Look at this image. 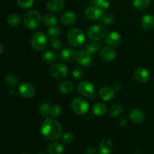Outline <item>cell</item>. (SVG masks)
<instances>
[{"mask_svg": "<svg viewBox=\"0 0 154 154\" xmlns=\"http://www.w3.org/2000/svg\"><path fill=\"white\" fill-rule=\"evenodd\" d=\"M42 21L45 26L51 27L57 24V19L56 16H54L52 14H46L42 18Z\"/></svg>", "mask_w": 154, "mask_h": 154, "instance_id": "28", "label": "cell"}, {"mask_svg": "<svg viewBox=\"0 0 154 154\" xmlns=\"http://www.w3.org/2000/svg\"><path fill=\"white\" fill-rule=\"evenodd\" d=\"M95 4L97 5V7L102 8H108L110 5V2L108 0H94Z\"/></svg>", "mask_w": 154, "mask_h": 154, "instance_id": "40", "label": "cell"}, {"mask_svg": "<svg viewBox=\"0 0 154 154\" xmlns=\"http://www.w3.org/2000/svg\"><path fill=\"white\" fill-rule=\"evenodd\" d=\"M50 45H51V48L53 49H60L62 47V42L60 39H58L57 38H51V40L50 41Z\"/></svg>", "mask_w": 154, "mask_h": 154, "instance_id": "39", "label": "cell"}, {"mask_svg": "<svg viewBox=\"0 0 154 154\" xmlns=\"http://www.w3.org/2000/svg\"><path fill=\"white\" fill-rule=\"evenodd\" d=\"M122 112H123V106H122V105H120L119 103H116L112 105L110 107L109 110H108L109 115L112 117H118L120 114H121Z\"/></svg>", "mask_w": 154, "mask_h": 154, "instance_id": "27", "label": "cell"}, {"mask_svg": "<svg viewBox=\"0 0 154 154\" xmlns=\"http://www.w3.org/2000/svg\"><path fill=\"white\" fill-rule=\"evenodd\" d=\"M92 111L95 115L101 117L106 114L107 107L105 104L102 103V102H98V103L93 105V108H92Z\"/></svg>", "mask_w": 154, "mask_h": 154, "instance_id": "24", "label": "cell"}, {"mask_svg": "<svg viewBox=\"0 0 154 154\" xmlns=\"http://www.w3.org/2000/svg\"><path fill=\"white\" fill-rule=\"evenodd\" d=\"M59 90H60L63 94H70L71 93L73 92L74 85L73 84L69 81H62V82L59 84Z\"/></svg>", "mask_w": 154, "mask_h": 154, "instance_id": "23", "label": "cell"}, {"mask_svg": "<svg viewBox=\"0 0 154 154\" xmlns=\"http://www.w3.org/2000/svg\"><path fill=\"white\" fill-rule=\"evenodd\" d=\"M61 114V108L57 105H52L51 106L49 117L51 118H57Z\"/></svg>", "mask_w": 154, "mask_h": 154, "instance_id": "35", "label": "cell"}, {"mask_svg": "<svg viewBox=\"0 0 154 154\" xmlns=\"http://www.w3.org/2000/svg\"><path fill=\"white\" fill-rule=\"evenodd\" d=\"M40 132L45 139L55 141L59 139L63 135V128L60 123L55 119L48 117L42 122Z\"/></svg>", "mask_w": 154, "mask_h": 154, "instance_id": "1", "label": "cell"}, {"mask_svg": "<svg viewBox=\"0 0 154 154\" xmlns=\"http://www.w3.org/2000/svg\"><path fill=\"white\" fill-rule=\"evenodd\" d=\"M9 94H10L11 96H12V97H14V96H16V92H15V90H11L10 92H9Z\"/></svg>", "mask_w": 154, "mask_h": 154, "instance_id": "42", "label": "cell"}, {"mask_svg": "<svg viewBox=\"0 0 154 154\" xmlns=\"http://www.w3.org/2000/svg\"><path fill=\"white\" fill-rule=\"evenodd\" d=\"M61 33V28L59 26H56L50 27L48 30V35L51 37V38H55L60 37Z\"/></svg>", "mask_w": 154, "mask_h": 154, "instance_id": "33", "label": "cell"}, {"mask_svg": "<svg viewBox=\"0 0 154 154\" xmlns=\"http://www.w3.org/2000/svg\"><path fill=\"white\" fill-rule=\"evenodd\" d=\"M60 58L66 63H71L76 60L77 54L74 49L71 48H66L62 50L60 53Z\"/></svg>", "mask_w": 154, "mask_h": 154, "instance_id": "15", "label": "cell"}, {"mask_svg": "<svg viewBox=\"0 0 154 154\" xmlns=\"http://www.w3.org/2000/svg\"><path fill=\"white\" fill-rule=\"evenodd\" d=\"M64 0H48L46 7L50 11L58 12L64 7Z\"/></svg>", "mask_w": 154, "mask_h": 154, "instance_id": "19", "label": "cell"}, {"mask_svg": "<svg viewBox=\"0 0 154 154\" xmlns=\"http://www.w3.org/2000/svg\"><path fill=\"white\" fill-rule=\"evenodd\" d=\"M99 57L101 60L105 62L114 61L117 57L116 51L110 47H104L99 52Z\"/></svg>", "mask_w": 154, "mask_h": 154, "instance_id": "11", "label": "cell"}, {"mask_svg": "<svg viewBox=\"0 0 154 154\" xmlns=\"http://www.w3.org/2000/svg\"><path fill=\"white\" fill-rule=\"evenodd\" d=\"M51 106L49 103H43L39 107V114L44 117H49Z\"/></svg>", "mask_w": 154, "mask_h": 154, "instance_id": "34", "label": "cell"}, {"mask_svg": "<svg viewBox=\"0 0 154 154\" xmlns=\"http://www.w3.org/2000/svg\"><path fill=\"white\" fill-rule=\"evenodd\" d=\"M114 18H115V17H114V13L108 11L105 12V13L103 12L102 17L99 20H100V22L102 23L105 24V25H111L114 23Z\"/></svg>", "mask_w": 154, "mask_h": 154, "instance_id": "26", "label": "cell"}, {"mask_svg": "<svg viewBox=\"0 0 154 154\" xmlns=\"http://www.w3.org/2000/svg\"><path fill=\"white\" fill-rule=\"evenodd\" d=\"M74 135L71 132H66L63 135V141L64 144H69L73 142Z\"/></svg>", "mask_w": 154, "mask_h": 154, "instance_id": "38", "label": "cell"}, {"mask_svg": "<svg viewBox=\"0 0 154 154\" xmlns=\"http://www.w3.org/2000/svg\"><path fill=\"white\" fill-rule=\"evenodd\" d=\"M129 119L135 124H140L144 120V114L141 110L133 109L129 113Z\"/></svg>", "mask_w": 154, "mask_h": 154, "instance_id": "20", "label": "cell"}, {"mask_svg": "<svg viewBox=\"0 0 154 154\" xmlns=\"http://www.w3.org/2000/svg\"><path fill=\"white\" fill-rule=\"evenodd\" d=\"M141 25L143 29L150 31L154 28V16L152 14H145L141 20Z\"/></svg>", "mask_w": 154, "mask_h": 154, "instance_id": "21", "label": "cell"}, {"mask_svg": "<svg viewBox=\"0 0 154 154\" xmlns=\"http://www.w3.org/2000/svg\"><path fill=\"white\" fill-rule=\"evenodd\" d=\"M105 42L109 46L117 47L121 42V36L117 32H111L106 35Z\"/></svg>", "mask_w": 154, "mask_h": 154, "instance_id": "18", "label": "cell"}, {"mask_svg": "<svg viewBox=\"0 0 154 154\" xmlns=\"http://www.w3.org/2000/svg\"><path fill=\"white\" fill-rule=\"evenodd\" d=\"M107 35V29L102 24L91 26L87 30V35L91 40L100 41Z\"/></svg>", "mask_w": 154, "mask_h": 154, "instance_id": "5", "label": "cell"}, {"mask_svg": "<svg viewBox=\"0 0 154 154\" xmlns=\"http://www.w3.org/2000/svg\"><path fill=\"white\" fill-rule=\"evenodd\" d=\"M67 41L72 46L80 48L85 42V35L82 30L78 28H74L68 32Z\"/></svg>", "mask_w": 154, "mask_h": 154, "instance_id": "3", "label": "cell"}, {"mask_svg": "<svg viewBox=\"0 0 154 154\" xmlns=\"http://www.w3.org/2000/svg\"><path fill=\"white\" fill-rule=\"evenodd\" d=\"M86 51H88L90 54H96L99 51V45L97 43V41H92V42H89L85 46Z\"/></svg>", "mask_w": 154, "mask_h": 154, "instance_id": "32", "label": "cell"}, {"mask_svg": "<svg viewBox=\"0 0 154 154\" xmlns=\"http://www.w3.org/2000/svg\"><path fill=\"white\" fill-rule=\"evenodd\" d=\"M23 20L24 26L28 29L35 30L40 26L42 23V17L38 11L31 10L24 14Z\"/></svg>", "mask_w": 154, "mask_h": 154, "instance_id": "2", "label": "cell"}, {"mask_svg": "<svg viewBox=\"0 0 154 154\" xmlns=\"http://www.w3.org/2000/svg\"><path fill=\"white\" fill-rule=\"evenodd\" d=\"M17 3L20 8L24 9L29 8L34 4L35 0H16Z\"/></svg>", "mask_w": 154, "mask_h": 154, "instance_id": "36", "label": "cell"}, {"mask_svg": "<svg viewBox=\"0 0 154 154\" xmlns=\"http://www.w3.org/2000/svg\"><path fill=\"white\" fill-rule=\"evenodd\" d=\"M31 46L36 52H41L43 51L48 44L47 35L43 32H36L31 38Z\"/></svg>", "mask_w": 154, "mask_h": 154, "instance_id": "4", "label": "cell"}, {"mask_svg": "<svg viewBox=\"0 0 154 154\" xmlns=\"http://www.w3.org/2000/svg\"><path fill=\"white\" fill-rule=\"evenodd\" d=\"M134 76H135L136 81H138V82L145 84L150 80V74L147 69L140 67L135 69V72H134Z\"/></svg>", "mask_w": 154, "mask_h": 154, "instance_id": "12", "label": "cell"}, {"mask_svg": "<svg viewBox=\"0 0 154 154\" xmlns=\"http://www.w3.org/2000/svg\"><path fill=\"white\" fill-rule=\"evenodd\" d=\"M77 63L83 66H88L91 64L92 56L91 54L87 51L86 50H82L79 51L77 54Z\"/></svg>", "mask_w": 154, "mask_h": 154, "instance_id": "13", "label": "cell"}, {"mask_svg": "<svg viewBox=\"0 0 154 154\" xmlns=\"http://www.w3.org/2000/svg\"><path fill=\"white\" fill-rule=\"evenodd\" d=\"M102 14L103 11L102 9L97 6H88L84 11V15L86 18L92 21L100 19Z\"/></svg>", "mask_w": 154, "mask_h": 154, "instance_id": "9", "label": "cell"}, {"mask_svg": "<svg viewBox=\"0 0 154 154\" xmlns=\"http://www.w3.org/2000/svg\"><path fill=\"white\" fill-rule=\"evenodd\" d=\"M48 152L49 154H63L64 147L59 142H52L48 145Z\"/></svg>", "mask_w": 154, "mask_h": 154, "instance_id": "22", "label": "cell"}, {"mask_svg": "<svg viewBox=\"0 0 154 154\" xmlns=\"http://www.w3.org/2000/svg\"><path fill=\"white\" fill-rule=\"evenodd\" d=\"M50 74L55 79L62 80L68 76L69 70L65 65L62 64V63H57L51 67Z\"/></svg>", "mask_w": 154, "mask_h": 154, "instance_id": "7", "label": "cell"}, {"mask_svg": "<svg viewBox=\"0 0 154 154\" xmlns=\"http://www.w3.org/2000/svg\"><path fill=\"white\" fill-rule=\"evenodd\" d=\"M84 154H96V150L94 147H88L84 151Z\"/></svg>", "mask_w": 154, "mask_h": 154, "instance_id": "41", "label": "cell"}, {"mask_svg": "<svg viewBox=\"0 0 154 154\" xmlns=\"http://www.w3.org/2000/svg\"><path fill=\"white\" fill-rule=\"evenodd\" d=\"M18 78L14 74H8L5 78V84L8 87L14 88L18 84Z\"/></svg>", "mask_w": 154, "mask_h": 154, "instance_id": "31", "label": "cell"}, {"mask_svg": "<svg viewBox=\"0 0 154 154\" xmlns=\"http://www.w3.org/2000/svg\"><path fill=\"white\" fill-rule=\"evenodd\" d=\"M23 154H29V153H23Z\"/></svg>", "mask_w": 154, "mask_h": 154, "instance_id": "45", "label": "cell"}, {"mask_svg": "<svg viewBox=\"0 0 154 154\" xmlns=\"http://www.w3.org/2000/svg\"><path fill=\"white\" fill-rule=\"evenodd\" d=\"M94 86L90 81H81L78 85V91L82 96L85 97L91 98L94 99Z\"/></svg>", "mask_w": 154, "mask_h": 154, "instance_id": "8", "label": "cell"}, {"mask_svg": "<svg viewBox=\"0 0 154 154\" xmlns=\"http://www.w3.org/2000/svg\"><path fill=\"white\" fill-rule=\"evenodd\" d=\"M99 148L100 154H111L114 150V144L111 139L105 138L100 142Z\"/></svg>", "mask_w": 154, "mask_h": 154, "instance_id": "17", "label": "cell"}, {"mask_svg": "<svg viewBox=\"0 0 154 154\" xmlns=\"http://www.w3.org/2000/svg\"><path fill=\"white\" fill-rule=\"evenodd\" d=\"M71 108L74 113L78 115H83L89 110V104L82 98H75L71 102Z\"/></svg>", "mask_w": 154, "mask_h": 154, "instance_id": "6", "label": "cell"}, {"mask_svg": "<svg viewBox=\"0 0 154 154\" xmlns=\"http://www.w3.org/2000/svg\"><path fill=\"white\" fill-rule=\"evenodd\" d=\"M84 76V72L79 66H75L72 70V77L75 80H80Z\"/></svg>", "mask_w": 154, "mask_h": 154, "instance_id": "37", "label": "cell"}, {"mask_svg": "<svg viewBox=\"0 0 154 154\" xmlns=\"http://www.w3.org/2000/svg\"><path fill=\"white\" fill-rule=\"evenodd\" d=\"M150 0H134L133 6L139 11H144L150 6Z\"/></svg>", "mask_w": 154, "mask_h": 154, "instance_id": "29", "label": "cell"}, {"mask_svg": "<svg viewBox=\"0 0 154 154\" xmlns=\"http://www.w3.org/2000/svg\"><path fill=\"white\" fill-rule=\"evenodd\" d=\"M18 91H19L20 95L21 96L29 99V98H32L34 96L35 93V89L32 84L28 82H24L20 86Z\"/></svg>", "mask_w": 154, "mask_h": 154, "instance_id": "10", "label": "cell"}, {"mask_svg": "<svg viewBox=\"0 0 154 154\" xmlns=\"http://www.w3.org/2000/svg\"><path fill=\"white\" fill-rule=\"evenodd\" d=\"M3 51H4V48H3V46L2 44H0V54H2Z\"/></svg>", "mask_w": 154, "mask_h": 154, "instance_id": "43", "label": "cell"}, {"mask_svg": "<svg viewBox=\"0 0 154 154\" xmlns=\"http://www.w3.org/2000/svg\"><path fill=\"white\" fill-rule=\"evenodd\" d=\"M99 96L102 100L105 102H109V101L113 100L115 97V91L111 87H102L99 90Z\"/></svg>", "mask_w": 154, "mask_h": 154, "instance_id": "14", "label": "cell"}, {"mask_svg": "<svg viewBox=\"0 0 154 154\" xmlns=\"http://www.w3.org/2000/svg\"><path fill=\"white\" fill-rule=\"evenodd\" d=\"M57 55L54 51H48L42 54V60L45 63L51 64L54 63L57 60Z\"/></svg>", "mask_w": 154, "mask_h": 154, "instance_id": "25", "label": "cell"}, {"mask_svg": "<svg viewBox=\"0 0 154 154\" xmlns=\"http://www.w3.org/2000/svg\"><path fill=\"white\" fill-rule=\"evenodd\" d=\"M76 14L72 11H66L60 17V21L63 25L72 26L77 21Z\"/></svg>", "mask_w": 154, "mask_h": 154, "instance_id": "16", "label": "cell"}, {"mask_svg": "<svg viewBox=\"0 0 154 154\" xmlns=\"http://www.w3.org/2000/svg\"><path fill=\"white\" fill-rule=\"evenodd\" d=\"M38 154H45V153H39Z\"/></svg>", "mask_w": 154, "mask_h": 154, "instance_id": "44", "label": "cell"}, {"mask_svg": "<svg viewBox=\"0 0 154 154\" xmlns=\"http://www.w3.org/2000/svg\"><path fill=\"white\" fill-rule=\"evenodd\" d=\"M20 17L18 14H11L8 17L7 22L8 25H10L12 27H16L18 26L20 23Z\"/></svg>", "mask_w": 154, "mask_h": 154, "instance_id": "30", "label": "cell"}]
</instances>
